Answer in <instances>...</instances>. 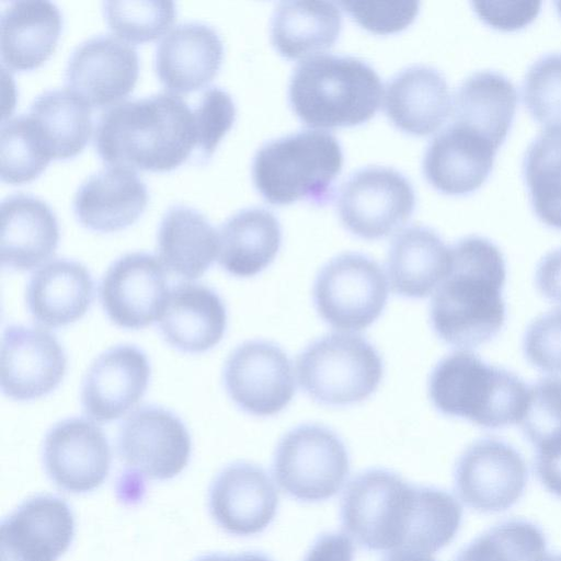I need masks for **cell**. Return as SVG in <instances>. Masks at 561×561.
Listing matches in <instances>:
<instances>
[{"label":"cell","mask_w":561,"mask_h":561,"mask_svg":"<svg viewBox=\"0 0 561 561\" xmlns=\"http://www.w3.org/2000/svg\"><path fill=\"white\" fill-rule=\"evenodd\" d=\"M556 7H557V11L559 12V14L561 15V1H556L554 2Z\"/></svg>","instance_id":"816d5d0a"},{"label":"cell","mask_w":561,"mask_h":561,"mask_svg":"<svg viewBox=\"0 0 561 561\" xmlns=\"http://www.w3.org/2000/svg\"><path fill=\"white\" fill-rule=\"evenodd\" d=\"M414 207L415 194L410 181L385 167L355 172L343 184L337 201L344 227L366 240L392 234L409 220Z\"/></svg>","instance_id":"30bf717a"},{"label":"cell","mask_w":561,"mask_h":561,"mask_svg":"<svg viewBox=\"0 0 561 561\" xmlns=\"http://www.w3.org/2000/svg\"><path fill=\"white\" fill-rule=\"evenodd\" d=\"M523 350L527 360L538 369L561 374V308L540 316L528 325Z\"/></svg>","instance_id":"b9f144b4"},{"label":"cell","mask_w":561,"mask_h":561,"mask_svg":"<svg viewBox=\"0 0 561 561\" xmlns=\"http://www.w3.org/2000/svg\"><path fill=\"white\" fill-rule=\"evenodd\" d=\"M348 472L350 457L343 440L323 425L291 428L274 453V478L284 492L298 501L320 502L334 496Z\"/></svg>","instance_id":"ba28073f"},{"label":"cell","mask_w":561,"mask_h":561,"mask_svg":"<svg viewBox=\"0 0 561 561\" xmlns=\"http://www.w3.org/2000/svg\"><path fill=\"white\" fill-rule=\"evenodd\" d=\"M117 447L135 473L152 480L178 476L188 463L191 437L183 422L161 407H142L121 425Z\"/></svg>","instance_id":"4fadbf2b"},{"label":"cell","mask_w":561,"mask_h":561,"mask_svg":"<svg viewBox=\"0 0 561 561\" xmlns=\"http://www.w3.org/2000/svg\"><path fill=\"white\" fill-rule=\"evenodd\" d=\"M103 12L108 26L119 38L134 43L158 38L176 15L173 1L158 0L105 1Z\"/></svg>","instance_id":"74e56055"},{"label":"cell","mask_w":561,"mask_h":561,"mask_svg":"<svg viewBox=\"0 0 561 561\" xmlns=\"http://www.w3.org/2000/svg\"><path fill=\"white\" fill-rule=\"evenodd\" d=\"M196 149L201 161H206L218 142L231 128L236 118V106L225 90L218 87L206 89L193 108Z\"/></svg>","instance_id":"60d3db41"},{"label":"cell","mask_w":561,"mask_h":561,"mask_svg":"<svg viewBox=\"0 0 561 561\" xmlns=\"http://www.w3.org/2000/svg\"><path fill=\"white\" fill-rule=\"evenodd\" d=\"M354 546L346 534L320 535L304 558V561H353Z\"/></svg>","instance_id":"bcb514c9"},{"label":"cell","mask_w":561,"mask_h":561,"mask_svg":"<svg viewBox=\"0 0 561 561\" xmlns=\"http://www.w3.org/2000/svg\"><path fill=\"white\" fill-rule=\"evenodd\" d=\"M61 25V13L50 1L10 2L0 18L2 62L15 70L38 67L54 50Z\"/></svg>","instance_id":"83f0119b"},{"label":"cell","mask_w":561,"mask_h":561,"mask_svg":"<svg viewBox=\"0 0 561 561\" xmlns=\"http://www.w3.org/2000/svg\"><path fill=\"white\" fill-rule=\"evenodd\" d=\"M343 165L337 139L323 130L308 129L264 144L252 164L253 183L272 205L306 201L327 204Z\"/></svg>","instance_id":"8992f818"},{"label":"cell","mask_w":561,"mask_h":561,"mask_svg":"<svg viewBox=\"0 0 561 561\" xmlns=\"http://www.w3.org/2000/svg\"><path fill=\"white\" fill-rule=\"evenodd\" d=\"M111 459L105 434L83 417L56 423L44 439L45 470L58 488L70 493L99 488L108 476Z\"/></svg>","instance_id":"9a60e30c"},{"label":"cell","mask_w":561,"mask_h":561,"mask_svg":"<svg viewBox=\"0 0 561 561\" xmlns=\"http://www.w3.org/2000/svg\"><path fill=\"white\" fill-rule=\"evenodd\" d=\"M150 378L146 354L129 344L102 353L88 369L81 389L85 414L96 422H111L133 409L142 398Z\"/></svg>","instance_id":"ffe728a7"},{"label":"cell","mask_w":561,"mask_h":561,"mask_svg":"<svg viewBox=\"0 0 561 561\" xmlns=\"http://www.w3.org/2000/svg\"><path fill=\"white\" fill-rule=\"evenodd\" d=\"M546 537L524 519L502 522L466 546L454 561H535L546 552Z\"/></svg>","instance_id":"8d00e7d4"},{"label":"cell","mask_w":561,"mask_h":561,"mask_svg":"<svg viewBox=\"0 0 561 561\" xmlns=\"http://www.w3.org/2000/svg\"><path fill=\"white\" fill-rule=\"evenodd\" d=\"M523 175L531 206L546 225L561 229V125L548 126L528 145Z\"/></svg>","instance_id":"e575fe53"},{"label":"cell","mask_w":561,"mask_h":561,"mask_svg":"<svg viewBox=\"0 0 561 561\" xmlns=\"http://www.w3.org/2000/svg\"><path fill=\"white\" fill-rule=\"evenodd\" d=\"M340 516L345 533L366 550L431 554L454 539L462 508L444 490L411 484L390 470L369 469L347 485Z\"/></svg>","instance_id":"6da1fadb"},{"label":"cell","mask_w":561,"mask_h":561,"mask_svg":"<svg viewBox=\"0 0 561 561\" xmlns=\"http://www.w3.org/2000/svg\"><path fill=\"white\" fill-rule=\"evenodd\" d=\"M474 12L490 26L513 31L529 24L538 15L540 1L527 0H491L473 1Z\"/></svg>","instance_id":"ee69618b"},{"label":"cell","mask_w":561,"mask_h":561,"mask_svg":"<svg viewBox=\"0 0 561 561\" xmlns=\"http://www.w3.org/2000/svg\"><path fill=\"white\" fill-rule=\"evenodd\" d=\"M451 106L448 83L433 67L405 68L386 87V114L397 128L410 135L435 131L448 117Z\"/></svg>","instance_id":"484cf974"},{"label":"cell","mask_w":561,"mask_h":561,"mask_svg":"<svg viewBox=\"0 0 561 561\" xmlns=\"http://www.w3.org/2000/svg\"><path fill=\"white\" fill-rule=\"evenodd\" d=\"M208 505L213 518L226 533L251 536L263 531L274 519L278 494L264 469L234 462L213 481Z\"/></svg>","instance_id":"d6986e66"},{"label":"cell","mask_w":561,"mask_h":561,"mask_svg":"<svg viewBox=\"0 0 561 561\" xmlns=\"http://www.w3.org/2000/svg\"><path fill=\"white\" fill-rule=\"evenodd\" d=\"M528 389L515 374L468 351L442 358L428 379V396L438 412L486 428L519 423Z\"/></svg>","instance_id":"5b68a950"},{"label":"cell","mask_w":561,"mask_h":561,"mask_svg":"<svg viewBox=\"0 0 561 561\" xmlns=\"http://www.w3.org/2000/svg\"><path fill=\"white\" fill-rule=\"evenodd\" d=\"M528 478L522 455L510 444L482 438L471 444L455 467V488L465 504L483 513L501 512L515 504Z\"/></svg>","instance_id":"7c38bea8"},{"label":"cell","mask_w":561,"mask_h":561,"mask_svg":"<svg viewBox=\"0 0 561 561\" xmlns=\"http://www.w3.org/2000/svg\"><path fill=\"white\" fill-rule=\"evenodd\" d=\"M519 423L536 447L561 437V378H543L528 389Z\"/></svg>","instance_id":"ab89813d"},{"label":"cell","mask_w":561,"mask_h":561,"mask_svg":"<svg viewBox=\"0 0 561 561\" xmlns=\"http://www.w3.org/2000/svg\"><path fill=\"white\" fill-rule=\"evenodd\" d=\"M342 30L339 7L328 1H284L272 18L271 38L285 58L301 59L334 45Z\"/></svg>","instance_id":"d6a6232c"},{"label":"cell","mask_w":561,"mask_h":561,"mask_svg":"<svg viewBox=\"0 0 561 561\" xmlns=\"http://www.w3.org/2000/svg\"><path fill=\"white\" fill-rule=\"evenodd\" d=\"M282 229L277 218L264 208H245L229 217L218 233V261L237 277H252L277 255Z\"/></svg>","instance_id":"f546056e"},{"label":"cell","mask_w":561,"mask_h":561,"mask_svg":"<svg viewBox=\"0 0 561 561\" xmlns=\"http://www.w3.org/2000/svg\"><path fill=\"white\" fill-rule=\"evenodd\" d=\"M518 94L514 83L496 70H479L468 76L454 98L455 123L469 126L496 148L511 129Z\"/></svg>","instance_id":"4dcf8cb0"},{"label":"cell","mask_w":561,"mask_h":561,"mask_svg":"<svg viewBox=\"0 0 561 561\" xmlns=\"http://www.w3.org/2000/svg\"><path fill=\"white\" fill-rule=\"evenodd\" d=\"M94 145L111 165L172 170L196 148L193 110L170 92L117 103L99 118Z\"/></svg>","instance_id":"3957f363"},{"label":"cell","mask_w":561,"mask_h":561,"mask_svg":"<svg viewBox=\"0 0 561 561\" xmlns=\"http://www.w3.org/2000/svg\"><path fill=\"white\" fill-rule=\"evenodd\" d=\"M383 364L366 339L353 333L324 335L299 354L297 377L316 402L345 407L369 398L379 387Z\"/></svg>","instance_id":"52a82bcc"},{"label":"cell","mask_w":561,"mask_h":561,"mask_svg":"<svg viewBox=\"0 0 561 561\" xmlns=\"http://www.w3.org/2000/svg\"><path fill=\"white\" fill-rule=\"evenodd\" d=\"M224 385L234 404L255 416H272L293 400L291 362L275 343L251 340L238 345L224 367Z\"/></svg>","instance_id":"8fae6325"},{"label":"cell","mask_w":561,"mask_h":561,"mask_svg":"<svg viewBox=\"0 0 561 561\" xmlns=\"http://www.w3.org/2000/svg\"><path fill=\"white\" fill-rule=\"evenodd\" d=\"M535 469L542 484L561 497V437L536 447Z\"/></svg>","instance_id":"f6af8a7d"},{"label":"cell","mask_w":561,"mask_h":561,"mask_svg":"<svg viewBox=\"0 0 561 561\" xmlns=\"http://www.w3.org/2000/svg\"><path fill=\"white\" fill-rule=\"evenodd\" d=\"M28 114L41 127L55 159L76 156L90 138L91 106L68 88L38 94Z\"/></svg>","instance_id":"836d02e7"},{"label":"cell","mask_w":561,"mask_h":561,"mask_svg":"<svg viewBox=\"0 0 561 561\" xmlns=\"http://www.w3.org/2000/svg\"><path fill=\"white\" fill-rule=\"evenodd\" d=\"M382 561H435L430 554L411 551V550H393Z\"/></svg>","instance_id":"681fc988"},{"label":"cell","mask_w":561,"mask_h":561,"mask_svg":"<svg viewBox=\"0 0 561 561\" xmlns=\"http://www.w3.org/2000/svg\"><path fill=\"white\" fill-rule=\"evenodd\" d=\"M382 91L379 76L367 62L351 56L318 55L296 67L288 98L308 126L336 128L374 117Z\"/></svg>","instance_id":"277c9868"},{"label":"cell","mask_w":561,"mask_h":561,"mask_svg":"<svg viewBox=\"0 0 561 561\" xmlns=\"http://www.w3.org/2000/svg\"><path fill=\"white\" fill-rule=\"evenodd\" d=\"M165 267L158 257L127 253L111 264L100 286L108 318L118 327L138 330L159 320L169 297Z\"/></svg>","instance_id":"5bb4252c"},{"label":"cell","mask_w":561,"mask_h":561,"mask_svg":"<svg viewBox=\"0 0 561 561\" xmlns=\"http://www.w3.org/2000/svg\"><path fill=\"white\" fill-rule=\"evenodd\" d=\"M88 268L72 260L58 259L41 266L31 277L26 302L33 319L47 328H60L81 319L93 299Z\"/></svg>","instance_id":"4316f807"},{"label":"cell","mask_w":561,"mask_h":561,"mask_svg":"<svg viewBox=\"0 0 561 561\" xmlns=\"http://www.w3.org/2000/svg\"><path fill=\"white\" fill-rule=\"evenodd\" d=\"M496 149L480 133L454 122L428 145L423 160L424 175L442 193L468 194L489 176Z\"/></svg>","instance_id":"44dd1931"},{"label":"cell","mask_w":561,"mask_h":561,"mask_svg":"<svg viewBox=\"0 0 561 561\" xmlns=\"http://www.w3.org/2000/svg\"><path fill=\"white\" fill-rule=\"evenodd\" d=\"M314 308L332 328L356 332L371 325L388 300L380 265L362 253H342L319 271L312 288Z\"/></svg>","instance_id":"9c48e42d"},{"label":"cell","mask_w":561,"mask_h":561,"mask_svg":"<svg viewBox=\"0 0 561 561\" xmlns=\"http://www.w3.org/2000/svg\"><path fill=\"white\" fill-rule=\"evenodd\" d=\"M73 536L75 518L65 501L53 495L33 496L1 524V561H57Z\"/></svg>","instance_id":"ac0fdd59"},{"label":"cell","mask_w":561,"mask_h":561,"mask_svg":"<svg viewBox=\"0 0 561 561\" xmlns=\"http://www.w3.org/2000/svg\"><path fill=\"white\" fill-rule=\"evenodd\" d=\"M523 98L538 122L561 125V51L543 54L528 67Z\"/></svg>","instance_id":"f35d334b"},{"label":"cell","mask_w":561,"mask_h":561,"mask_svg":"<svg viewBox=\"0 0 561 561\" xmlns=\"http://www.w3.org/2000/svg\"><path fill=\"white\" fill-rule=\"evenodd\" d=\"M450 266V248L433 229L411 226L391 243L387 275L394 294L420 299L433 293Z\"/></svg>","instance_id":"f1b7e54d"},{"label":"cell","mask_w":561,"mask_h":561,"mask_svg":"<svg viewBox=\"0 0 561 561\" xmlns=\"http://www.w3.org/2000/svg\"><path fill=\"white\" fill-rule=\"evenodd\" d=\"M66 369V353L48 331L24 325L4 330L0 383L8 398L30 401L44 397L58 387Z\"/></svg>","instance_id":"2e32d148"},{"label":"cell","mask_w":561,"mask_h":561,"mask_svg":"<svg viewBox=\"0 0 561 561\" xmlns=\"http://www.w3.org/2000/svg\"><path fill=\"white\" fill-rule=\"evenodd\" d=\"M535 561H561V554L543 553L540 557H538Z\"/></svg>","instance_id":"f907efd6"},{"label":"cell","mask_w":561,"mask_h":561,"mask_svg":"<svg viewBox=\"0 0 561 561\" xmlns=\"http://www.w3.org/2000/svg\"><path fill=\"white\" fill-rule=\"evenodd\" d=\"M53 159L49 145L35 119L19 115L3 121L0 133L1 179L11 184L37 178Z\"/></svg>","instance_id":"d590c367"},{"label":"cell","mask_w":561,"mask_h":561,"mask_svg":"<svg viewBox=\"0 0 561 561\" xmlns=\"http://www.w3.org/2000/svg\"><path fill=\"white\" fill-rule=\"evenodd\" d=\"M1 264L16 271H27L47 261L59 240L57 218L38 197L13 194L0 207Z\"/></svg>","instance_id":"cb8c5ba5"},{"label":"cell","mask_w":561,"mask_h":561,"mask_svg":"<svg viewBox=\"0 0 561 561\" xmlns=\"http://www.w3.org/2000/svg\"><path fill=\"white\" fill-rule=\"evenodd\" d=\"M222 57V41L214 27L202 22H184L159 42L154 68L165 88L186 93L207 84L217 73Z\"/></svg>","instance_id":"7402d4cb"},{"label":"cell","mask_w":561,"mask_h":561,"mask_svg":"<svg viewBox=\"0 0 561 561\" xmlns=\"http://www.w3.org/2000/svg\"><path fill=\"white\" fill-rule=\"evenodd\" d=\"M365 30L376 34H391L408 27L419 13L415 1H352L340 3Z\"/></svg>","instance_id":"7bdbcfd3"},{"label":"cell","mask_w":561,"mask_h":561,"mask_svg":"<svg viewBox=\"0 0 561 561\" xmlns=\"http://www.w3.org/2000/svg\"><path fill=\"white\" fill-rule=\"evenodd\" d=\"M195 561H272L265 554L259 553V552H244L239 553L234 556H227V554H207L204 557L198 558Z\"/></svg>","instance_id":"c3c4849f"},{"label":"cell","mask_w":561,"mask_h":561,"mask_svg":"<svg viewBox=\"0 0 561 561\" xmlns=\"http://www.w3.org/2000/svg\"><path fill=\"white\" fill-rule=\"evenodd\" d=\"M159 327L171 346L203 353L221 341L227 327L226 307L211 288L180 283L169 293Z\"/></svg>","instance_id":"d4e9b609"},{"label":"cell","mask_w":561,"mask_h":561,"mask_svg":"<svg viewBox=\"0 0 561 561\" xmlns=\"http://www.w3.org/2000/svg\"><path fill=\"white\" fill-rule=\"evenodd\" d=\"M158 253L163 266L186 279L202 276L218 255V234L207 218L186 205H172L158 230Z\"/></svg>","instance_id":"1f68e13d"},{"label":"cell","mask_w":561,"mask_h":561,"mask_svg":"<svg viewBox=\"0 0 561 561\" xmlns=\"http://www.w3.org/2000/svg\"><path fill=\"white\" fill-rule=\"evenodd\" d=\"M139 72L137 50L112 34L90 37L71 53L65 69L68 89L90 106H106L135 87Z\"/></svg>","instance_id":"e0dca14e"},{"label":"cell","mask_w":561,"mask_h":561,"mask_svg":"<svg viewBox=\"0 0 561 561\" xmlns=\"http://www.w3.org/2000/svg\"><path fill=\"white\" fill-rule=\"evenodd\" d=\"M505 261L489 239L468 236L450 248L448 273L435 289L430 321L436 335L458 348L492 340L505 322Z\"/></svg>","instance_id":"7a4b0ae2"},{"label":"cell","mask_w":561,"mask_h":561,"mask_svg":"<svg viewBox=\"0 0 561 561\" xmlns=\"http://www.w3.org/2000/svg\"><path fill=\"white\" fill-rule=\"evenodd\" d=\"M536 284L545 297L561 304V248L541 259L536 271Z\"/></svg>","instance_id":"7dc6e473"},{"label":"cell","mask_w":561,"mask_h":561,"mask_svg":"<svg viewBox=\"0 0 561 561\" xmlns=\"http://www.w3.org/2000/svg\"><path fill=\"white\" fill-rule=\"evenodd\" d=\"M148 203V191L137 173L111 165L87 178L73 198V211L87 228L112 232L134 224Z\"/></svg>","instance_id":"603a6c76"}]
</instances>
